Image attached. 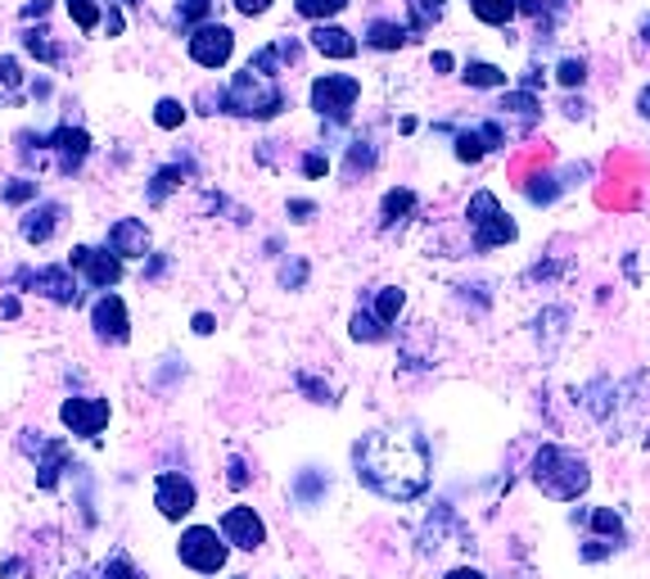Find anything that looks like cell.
<instances>
[{
	"label": "cell",
	"mask_w": 650,
	"mask_h": 579,
	"mask_svg": "<svg viewBox=\"0 0 650 579\" xmlns=\"http://www.w3.org/2000/svg\"><path fill=\"white\" fill-rule=\"evenodd\" d=\"M461 77H466V86H475V91H511V73L488 64V59H470V64L461 69Z\"/></svg>",
	"instance_id": "cell-21"
},
{
	"label": "cell",
	"mask_w": 650,
	"mask_h": 579,
	"mask_svg": "<svg viewBox=\"0 0 650 579\" xmlns=\"http://www.w3.org/2000/svg\"><path fill=\"white\" fill-rule=\"evenodd\" d=\"M59 417H64V425H69L73 435L96 439L105 425H109V403L105 399H69L64 408H59Z\"/></svg>",
	"instance_id": "cell-13"
},
{
	"label": "cell",
	"mask_w": 650,
	"mask_h": 579,
	"mask_svg": "<svg viewBox=\"0 0 650 579\" xmlns=\"http://www.w3.org/2000/svg\"><path fill=\"white\" fill-rule=\"evenodd\" d=\"M23 46L33 50L37 59H46V64H54V59H59V50H54V46L46 41V33H27V37H23Z\"/></svg>",
	"instance_id": "cell-35"
},
{
	"label": "cell",
	"mask_w": 650,
	"mask_h": 579,
	"mask_svg": "<svg viewBox=\"0 0 650 579\" xmlns=\"http://www.w3.org/2000/svg\"><path fill=\"white\" fill-rule=\"evenodd\" d=\"M641 41L650 46V19H641Z\"/></svg>",
	"instance_id": "cell-47"
},
{
	"label": "cell",
	"mask_w": 650,
	"mask_h": 579,
	"mask_svg": "<svg viewBox=\"0 0 650 579\" xmlns=\"http://www.w3.org/2000/svg\"><path fill=\"white\" fill-rule=\"evenodd\" d=\"M529 480L542 490V498H551V503H578L587 490H592V467H587L582 453H574L565 444H542L534 453Z\"/></svg>",
	"instance_id": "cell-2"
},
{
	"label": "cell",
	"mask_w": 650,
	"mask_h": 579,
	"mask_svg": "<svg viewBox=\"0 0 650 579\" xmlns=\"http://www.w3.org/2000/svg\"><path fill=\"white\" fill-rule=\"evenodd\" d=\"M412 41V33L407 27H397V23H384V19H376L366 27V46H376V50H397V46H407Z\"/></svg>",
	"instance_id": "cell-24"
},
{
	"label": "cell",
	"mask_w": 650,
	"mask_h": 579,
	"mask_svg": "<svg viewBox=\"0 0 650 579\" xmlns=\"http://www.w3.org/2000/svg\"><path fill=\"white\" fill-rule=\"evenodd\" d=\"M0 195H5L10 204H23V200H33V195H37V181H14V186H5Z\"/></svg>",
	"instance_id": "cell-36"
},
{
	"label": "cell",
	"mask_w": 650,
	"mask_h": 579,
	"mask_svg": "<svg viewBox=\"0 0 650 579\" xmlns=\"http://www.w3.org/2000/svg\"><path fill=\"white\" fill-rule=\"evenodd\" d=\"M298 19H312V23H330L334 14L348 10V0H294Z\"/></svg>",
	"instance_id": "cell-26"
},
{
	"label": "cell",
	"mask_w": 650,
	"mask_h": 579,
	"mask_svg": "<svg viewBox=\"0 0 650 579\" xmlns=\"http://www.w3.org/2000/svg\"><path fill=\"white\" fill-rule=\"evenodd\" d=\"M429 64H433V73H447V69H452V55H447V50H439V55L429 59Z\"/></svg>",
	"instance_id": "cell-40"
},
{
	"label": "cell",
	"mask_w": 650,
	"mask_h": 579,
	"mask_svg": "<svg viewBox=\"0 0 650 579\" xmlns=\"http://www.w3.org/2000/svg\"><path fill=\"white\" fill-rule=\"evenodd\" d=\"M502 118H515V123H519V136L524 132H534V123H538V118H542V100L534 96V91H506V96H502Z\"/></svg>",
	"instance_id": "cell-17"
},
{
	"label": "cell",
	"mask_w": 650,
	"mask_h": 579,
	"mask_svg": "<svg viewBox=\"0 0 650 579\" xmlns=\"http://www.w3.org/2000/svg\"><path fill=\"white\" fill-rule=\"evenodd\" d=\"M105 579H140V570L122 557V553H113L109 562H105Z\"/></svg>",
	"instance_id": "cell-34"
},
{
	"label": "cell",
	"mask_w": 650,
	"mask_h": 579,
	"mask_svg": "<svg viewBox=\"0 0 650 579\" xmlns=\"http://www.w3.org/2000/svg\"><path fill=\"white\" fill-rule=\"evenodd\" d=\"M69 14H73V23L82 27V33H96V27L105 23L100 0H69Z\"/></svg>",
	"instance_id": "cell-28"
},
{
	"label": "cell",
	"mask_w": 650,
	"mask_h": 579,
	"mask_svg": "<svg viewBox=\"0 0 650 579\" xmlns=\"http://www.w3.org/2000/svg\"><path fill=\"white\" fill-rule=\"evenodd\" d=\"M59 218H64V208H59V204H41V213L33 208L23 218V240H27V245H46V240L54 236V227H59Z\"/></svg>",
	"instance_id": "cell-20"
},
{
	"label": "cell",
	"mask_w": 650,
	"mask_h": 579,
	"mask_svg": "<svg viewBox=\"0 0 650 579\" xmlns=\"http://www.w3.org/2000/svg\"><path fill=\"white\" fill-rule=\"evenodd\" d=\"M69 267L86 272V281L96 286V290H113V286L122 281V258H118V254H109V250L77 245V250H73V258H69Z\"/></svg>",
	"instance_id": "cell-11"
},
{
	"label": "cell",
	"mask_w": 650,
	"mask_h": 579,
	"mask_svg": "<svg viewBox=\"0 0 650 579\" xmlns=\"http://www.w3.org/2000/svg\"><path fill=\"white\" fill-rule=\"evenodd\" d=\"M555 82H561V86H582L587 82V59L582 55H565L561 59V64H555Z\"/></svg>",
	"instance_id": "cell-30"
},
{
	"label": "cell",
	"mask_w": 650,
	"mask_h": 579,
	"mask_svg": "<svg viewBox=\"0 0 650 579\" xmlns=\"http://www.w3.org/2000/svg\"><path fill=\"white\" fill-rule=\"evenodd\" d=\"M231 55H235V33L226 23H199L191 33V59L199 69H212V73L226 69Z\"/></svg>",
	"instance_id": "cell-8"
},
{
	"label": "cell",
	"mask_w": 650,
	"mask_h": 579,
	"mask_svg": "<svg viewBox=\"0 0 650 579\" xmlns=\"http://www.w3.org/2000/svg\"><path fill=\"white\" fill-rule=\"evenodd\" d=\"M122 33V14L118 10H109V37H118Z\"/></svg>",
	"instance_id": "cell-46"
},
{
	"label": "cell",
	"mask_w": 650,
	"mask_h": 579,
	"mask_svg": "<svg viewBox=\"0 0 650 579\" xmlns=\"http://www.w3.org/2000/svg\"><path fill=\"white\" fill-rule=\"evenodd\" d=\"M637 113L650 123V86H641V96H637Z\"/></svg>",
	"instance_id": "cell-42"
},
{
	"label": "cell",
	"mask_w": 650,
	"mask_h": 579,
	"mask_svg": "<svg viewBox=\"0 0 650 579\" xmlns=\"http://www.w3.org/2000/svg\"><path fill=\"white\" fill-rule=\"evenodd\" d=\"M122 5H136V0H122Z\"/></svg>",
	"instance_id": "cell-48"
},
{
	"label": "cell",
	"mask_w": 650,
	"mask_h": 579,
	"mask_svg": "<svg viewBox=\"0 0 650 579\" xmlns=\"http://www.w3.org/2000/svg\"><path fill=\"white\" fill-rule=\"evenodd\" d=\"M443 5H447V0H407V10H412V33H429V27L443 19Z\"/></svg>",
	"instance_id": "cell-27"
},
{
	"label": "cell",
	"mask_w": 650,
	"mask_h": 579,
	"mask_svg": "<svg viewBox=\"0 0 650 579\" xmlns=\"http://www.w3.org/2000/svg\"><path fill=\"white\" fill-rule=\"evenodd\" d=\"M90 326H96L100 340L109 345H127V335H132V322H127V303H122L118 294H100L96 299V309H90Z\"/></svg>",
	"instance_id": "cell-12"
},
{
	"label": "cell",
	"mask_w": 650,
	"mask_h": 579,
	"mask_svg": "<svg viewBox=\"0 0 650 579\" xmlns=\"http://www.w3.org/2000/svg\"><path fill=\"white\" fill-rule=\"evenodd\" d=\"M389 335V326L376 317V313H353V340H366V345H380Z\"/></svg>",
	"instance_id": "cell-29"
},
{
	"label": "cell",
	"mask_w": 650,
	"mask_h": 579,
	"mask_svg": "<svg viewBox=\"0 0 650 579\" xmlns=\"http://www.w3.org/2000/svg\"><path fill=\"white\" fill-rule=\"evenodd\" d=\"M574 526L587 534L582 562H605V557H614L618 547L628 543L624 521H618L614 507H578V511H574Z\"/></svg>",
	"instance_id": "cell-5"
},
{
	"label": "cell",
	"mask_w": 650,
	"mask_h": 579,
	"mask_svg": "<svg viewBox=\"0 0 650 579\" xmlns=\"http://www.w3.org/2000/svg\"><path fill=\"white\" fill-rule=\"evenodd\" d=\"M217 530H222V539L231 547H244V553H258V547L267 543V526H262V516L254 507H226Z\"/></svg>",
	"instance_id": "cell-10"
},
{
	"label": "cell",
	"mask_w": 650,
	"mask_h": 579,
	"mask_svg": "<svg viewBox=\"0 0 650 579\" xmlns=\"http://www.w3.org/2000/svg\"><path fill=\"white\" fill-rule=\"evenodd\" d=\"M231 5H235L244 19H258V14H267V10H271V0H231Z\"/></svg>",
	"instance_id": "cell-37"
},
{
	"label": "cell",
	"mask_w": 650,
	"mask_h": 579,
	"mask_svg": "<svg viewBox=\"0 0 650 579\" xmlns=\"http://www.w3.org/2000/svg\"><path fill=\"white\" fill-rule=\"evenodd\" d=\"M443 579H488V575H483L479 566H456V570H447Z\"/></svg>",
	"instance_id": "cell-38"
},
{
	"label": "cell",
	"mask_w": 650,
	"mask_h": 579,
	"mask_svg": "<svg viewBox=\"0 0 650 579\" xmlns=\"http://www.w3.org/2000/svg\"><path fill=\"white\" fill-rule=\"evenodd\" d=\"M412 213H416V191H407V186H402V191H389L384 195V204H380V218H384V227H402V222H407L412 218Z\"/></svg>",
	"instance_id": "cell-23"
},
{
	"label": "cell",
	"mask_w": 650,
	"mask_h": 579,
	"mask_svg": "<svg viewBox=\"0 0 650 579\" xmlns=\"http://www.w3.org/2000/svg\"><path fill=\"white\" fill-rule=\"evenodd\" d=\"M353 467H357V480L366 490H376L380 498L389 503H412L429 490V448L425 439L416 435H393V431H376L357 439L353 448Z\"/></svg>",
	"instance_id": "cell-1"
},
{
	"label": "cell",
	"mask_w": 650,
	"mask_h": 579,
	"mask_svg": "<svg viewBox=\"0 0 650 579\" xmlns=\"http://www.w3.org/2000/svg\"><path fill=\"white\" fill-rule=\"evenodd\" d=\"M226 109L244 118H275L285 109V91L275 86V77H262L244 64V73H235L226 86Z\"/></svg>",
	"instance_id": "cell-4"
},
{
	"label": "cell",
	"mask_w": 650,
	"mask_h": 579,
	"mask_svg": "<svg viewBox=\"0 0 650 579\" xmlns=\"http://www.w3.org/2000/svg\"><path fill=\"white\" fill-rule=\"evenodd\" d=\"M466 222H470V245H475L479 254L502 250V245H515V236H519V227L511 222V213L502 208V200L492 195V191H475V195H470Z\"/></svg>",
	"instance_id": "cell-3"
},
{
	"label": "cell",
	"mask_w": 650,
	"mask_h": 579,
	"mask_svg": "<svg viewBox=\"0 0 650 579\" xmlns=\"http://www.w3.org/2000/svg\"><path fill=\"white\" fill-rule=\"evenodd\" d=\"M50 149L59 155V168L64 172H73L86 155H90V136L82 132V128H59L54 136H50Z\"/></svg>",
	"instance_id": "cell-18"
},
{
	"label": "cell",
	"mask_w": 650,
	"mask_h": 579,
	"mask_svg": "<svg viewBox=\"0 0 650 579\" xmlns=\"http://www.w3.org/2000/svg\"><path fill=\"white\" fill-rule=\"evenodd\" d=\"M46 10H50V0H33V5H27V10H23V19H41Z\"/></svg>",
	"instance_id": "cell-41"
},
{
	"label": "cell",
	"mask_w": 650,
	"mask_h": 579,
	"mask_svg": "<svg viewBox=\"0 0 650 579\" xmlns=\"http://www.w3.org/2000/svg\"><path fill=\"white\" fill-rule=\"evenodd\" d=\"M402 309H407V290H397V286H380L376 290V317L384 326H393L402 317Z\"/></svg>",
	"instance_id": "cell-25"
},
{
	"label": "cell",
	"mask_w": 650,
	"mask_h": 579,
	"mask_svg": "<svg viewBox=\"0 0 650 579\" xmlns=\"http://www.w3.org/2000/svg\"><path fill=\"white\" fill-rule=\"evenodd\" d=\"M290 208H294V213H298V222H307V213H317V208H312V204H307V200H294V204H290Z\"/></svg>",
	"instance_id": "cell-43"
},
{
	"label": "cell",
	"mask_w": 650,
	"mask_h": 579,
	"mask_svg": "<svg viewBox=\"0 0 650 579\" xmlns=\"http://www.w3.org/2000/svg\"><path fill=\"white\" fill-rule=\"evenodd\" d=\"M208 14H212V0H181L176 5V19L191 27V23H208Z\"/></svg>",
	"instance_id": "cell-32"
},
{
	"label": "cell",
	"mask_w": 650,
	"mask_h": 579,
	"mask_svg": "<svg viewBox=\"0 0 650 579\" xmlns=\"http://www.w3.org/2000/svg\"><path fill=\"white\" fill-rule=\"evenodd\" d=\"M498 145H506L502 123H498V118H483V123H475L470 132H456V159L461 164H479L488 149H498Z\"/></svg>",
	"instance_id": "cell-14"
},
{
	"label": "cell",
	"mask_w": 650,
	"mask_h": 579,
	"mask_svg": "<svg viewBox=\"0 0 650 579\" xmlns=\"http://www.w3.org/2000/svg\"><path fill=\"white\" fill-rule=\"evenodd\" d=\"M357 96H361V82L353 73H321L312 82V109L330 118V123H348L357 109Z\"/></svg>",
	"instance_id": "cell-7"
},
{
	"label": "cell",
	"mask_w": 650,
	"mask_h": 579,
	"mask_svg": "<svg viewBox=\"0 0 650 579\" xmlns=\"http://www.w3.org/2000/svg\"><path fill=\"white\" fill-rule=\"evenodd\" d=\"M195 330H199V335H212V317H208V313H199V317H195Z\"/></svg>",
	"instance_id": "cell-45"
},
{
	"label": "cell",
	"mask_w": 650,
	"mask_h": 579,
	"mask_svg": "<svg viewBox=\"0 0 650 579\" xmlns=\"http://www.w3.org/2000/svg\"><path fill=\"white\" fill-rule=\"evenodd\" d=\"M226 539H222V530L217 526H191L181 534V543H176V557H181V566H191V570H199V575H217L226 566Z\"/></svg>",
	"instance_id": "cell-6"
},
{
	"label": "cell",
	"mask_w": 650,
	"mask_h": 579,
	"mask_svg": "<svg viewBox=\"0 0 650 579\" xmlns=\"http://www.w3.org/2000/svg\"><path fill=\"white\" fill-rule=\"evenodd\" d=\"M27 281L54 303H77V277H69V267H41L37 277H27Z\"/></svg>",
	"instance_id": "cell-19"
},
{
	"label": "cell",
	"mask_w": 650,
	"mask_h": 579,
	"mask_svg": "<svg viewBox=\"0 0 650 579\" xmlns=\"http://www.w3.org/2000/svg\"><path fill=\"white\" fill-rule=\"evenodd\" d=\"M470 14L488 27H511V19L519 14V0H470Z\"/></svg>",
	"instance_id": "cell-22"
},
{
	"label": "cell",
	"mask_w": 650,
	"mask_h": 579,
	"mask_svg": "<svg viewBox=\"0 0 650 579\" xmlns=\"http://www.w3.org/2000/svg\"><path fill=\"white\" fill-rule=\"evenodd\" d=\"M176 186H181V168H163L159 177H154V186H149V204H163V195L176 191Z\"/></svg>",
	"instance_id": "cell-33"
},
{
	"label": "cell",
	"mask_w": 650,
	"mask_h": 579,
	"mask_svg": "<svg viewBox=\"0 0 650 579\" xmlns=\"http://www.w3.org/2000/svg\"><path fill=\"white\" fill-rule=\"evenodd\" d=\"M244 480H249V475H244V462H231V484H235V490H240Z\"/></svg>",
	"instance_id": "cell-44"
},
{
	"label": "cell",
	"mask_w": 650,
	"mask_h": 579,
	"mask_svg": "<svg viewBox=\"0 0 650 579\" xmlns=\"http://www.w3.org/2000/svg\"><path fill=\"white\" fill-rule=\"evenodd\" d=\"M312 50L326 55V59H353L357 55V37L348 33V27H339V23H317L312 27Z\"/></svg>",
	"instance_id": "cell-16"
},
{
	"label": "cell",
	"mask_w": 650,
	"mask_h": 579,
	"mask_svg": "<svg viewBox=\"0 0 650 579\" xmlns=\"http://www.w3.org/2000/svg\"><path fill=\"white\" fill-rule=\"evenodd\" d=\"M109 254H118V258H145V254H149V231H145V222H136V218L113 222V227H109Z\"/></svg>",
	"instance_id": "cell-15"
},
{
	"label": "cell",
	"mask_w": 650,
	"mask_h": 579,
	"mask_svg": "<svg viewBox=\"0 0 650 579\" xmlns=\"http://www.w3.org/2000/svg\"><path fill=\"white\" fill-rule=\"evenodd\" d=\"M199 503V490L191 475H176V471H163L154 480V507H159L168 521H181V516H191Z\"/></svg>",
	"instance_id": "cell-9"
},
{
	"label": "cell",
	"mask_w": 650,
	"mask_h": 579,
	"mask_svg": "<svg viewBox=\"0 0 650 579\" xmlns=\"http://www.w3.org/2000/svg\"><path fill=\"white\" fill-rule=\"evenodd\" d=\"M154 123H159L163 132H176L185 123V105L181 100H159V109H154Z\"/></svg>",
	"instance_id": "cell-31"
},
{
	"label": "cell",
	"mask_w": 650,
	"mask_h": 579,
	"mask_svg": "<svg viewBox=\"0 0 650 579\" xmlns=\"http://www.w3.org/2000/svg\"><path fill=\"white\" fill-rule=\"evenodd\" d=\"M326 168H330V164H326L321 155H307V159H303V172H307V177H321Z\"/></svg>",
	"instance_id": "cell-39"
}]
</instances>
